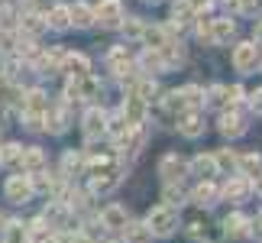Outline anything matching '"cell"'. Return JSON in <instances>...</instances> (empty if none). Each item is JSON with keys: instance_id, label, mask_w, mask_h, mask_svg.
<instances>
[{"instance_id": "e575fe53", "label": "cell", "mask_w": 262, "mask_h": 243, "mask_svg": "<svg viewBox=\"0 0 262 243\" xmlns=\"http://www.w3.org/2000/svg\"><path fill=\"white\" fill-rule=\"evenodd\" d=\"M19 156H23V146H16V143H7L4 149H0V162H4V166L19 162Z\"/></svg>"}, {"instance_id": "e0dca14e", "label": "cell", "mask_w": 262, "mask_h": 243, "mask_svg": "<svg viewBox=\"0 0 262 243\" xmlns=\"http://www.w3.org/2000/svg\"><path fill=\"white\" fill-rule=\"evenodd\" d=\"M23 107H26V114H39V117H42V114H46V107H49V100H46V94H42L39 88H33V91L26 94Z\"/></svg>"}, {"instance_id": "484cf974", "label": "cell", "mask_w": 262, "mask_h": 243, "mask_svg": "<svg viewBox=\"0 0 262 243\" xmlns=\"http://www.w3.org/2000/svg\"><path fill=\"white\" fill-rule=\"evenodd\" d=\"M207 104H210V107H227V104H233V100H230V88L214 85V88L207 91Z\"/></svg>"}, {"instance_id": "5b68a950", "label": "cell", "mask_w": 262, "mask_h": 243, "mask_svg": "<svg viewBox=\"0 0 262 243\" xmlns=\"http://www.w3.org/2000/svg\"><path fill=\"white\" fill-rule=\"evenodd\" d=\"M185 169H188V162L178 159V156H165L162 162H159V175L165 178V185H175V181H181Z\"/></svg>"}, {"instance_id": "4316f807", "label": "cell", "mask_w": 262, "mask_h": 243, "mask_svg": "<svg viewBox=\"0 0 262 243\" xmlns=\"http://www.w3.org/2000/svg\"><path fill=\"white\" fill-rule=\"evenodd\" d=\"M58 65H62V55H58V52L39 55V62H36V68H39V75H52V72H58Z\"/></svg>"}, {"instance_id": "f1b7e54d", "label": "cell", "mask_w": 262, "mask_h": 243, "mask_svg": "<svg viewBox=\"0 0 262 243\" xmlns=\"http://www.w3.org/2000/svg\"><path fill=\"white\" fill-rule=\"evenodd\" d=\"M46 26H52V29H68V26H72V19H68V7H55L52 13H49Z\"/></svg>"}, {"instance_id": "74e56055", "label": "cell", "mask_w": 262, "mask_h": 243, "mask_svg": "<svg viewBox=\"0 0 262 243\" xmlns=\"http://www.w3.org/2000/svg\"><path fill=\"white\" fill-rule=\"evenodd\" d=\"M120 26H123V33L129 36V39H139V36H143V23H139V19H126V23H120Z\"/></svg>"}, {"instance_id": "7c38bea8", "label": "cell", "mask_w": 262, "mask_h": 243, "mask_svg": "<svg viewBox=\"0 0 262 243\" xmlns=\"http://www.w3.org/2000/svg\"><path fill=\"white\" fill-rule=\"evenodd\" d=\"M19 166H23V175L29 172V175H36V172H42L46 169V156H42V149H23V156H19Z\"/></svg>"}, {"instance_id": "1f68e13d", "label": "cell", "mask_w": 262, "mask_h": 243, "mask_svg": "<svg viewBox=\"0 0 262 243\" xmlns=\"http://www.w3.org/2000/svg\"><path fill=\"white\" fill-rule=\"evenodd\" d=\"M49 130H52V133H65V127H68V114H65V107H58V110H52V114H49Z\"/></svg>"}, {"instance_id": "277c9868", "label": "cell", "mask_w": 262, "mask_h": 243, "mask_svg": "<svg viewBox=\"0 0 262 243\" xmlns=\"http://www.w3.org/2000/svg\"><path fill=\"white\" fill-rule=\"evenodd\" d=\"M256 62H259V43H239L233 49L236 72H249V68H256Z\"/></svg>"}, {"instance_id": "8fae6325", "label": "cell", "mask_w": 262, "mask_h": 243, "mask_svg": "<svg viewBox=\"0 0 262 243\" xmlns=\"http://www.w3.org/2000/svg\"><path fill=\"white\" fill-rule=\"evenodd\" d=\"M104 127H107L104 110H100V107H91L88 114H84V136H88V139L100 136V133H104Z\"/></svg>"}, {"instance_id": "ab89813d", "label": "cell", "mask_w": 262, "mask_h": 243, "mask_svg": "<svg viewBox=\"0 0 262 243\" xmlns=\"http://www.w3.org/2000/svg\"><path fill=\"white\" fill-rule=\"evenodd\" d=\"M162 104H165V110H172V114H175V110H185V100H181V94H178V91H172V94H165V100H162Z\"/></svg>"}, {"instance_id": "30bf717a", "label": "cell", "mask_w": 262, "mask_h": 243, "mask_svg": "<svg viewBox=\"0 0 262 243\" xmlns=\"http://www.w3.org/2000/svg\"><path fill=\"white\" fill-rule=\"evenodd\" d=\"M100 224L110 227V230H123L129 220H126V208H120V205H110L100 211Z\"/></svg>"}, {"instance_id": "816d5d0a", "label": "cell", "mask_w": 262, "mask_h": 243, "mask_svg": "<svg viewBox=\"0 0 262 243\" xmlns=\"http://www.w3.org/2000/svg\"><path fill=\"white\" fill-rule=\"evenodd\" d=\"M149 4H159V0H149Z\"/></svg>"}, {"instance_id": "6da1fadb", "label": "cell", "mask_w": 262, "mask_h": 243, "mask_svg": "<svg viewBox=\"0 0 262 243\" xmlns=\"http://www.w3.org/2000/svg\"><path fill=\"white\" fill-rule=\"evenodd\" d=\"M146 227H149V234H156V237H168L178 227V211L172 205L152 208V211H149V217H146Z\"/></svg>"}, {"instance_id": "4fadbf2b", "label": "cell", "mask_w": 262, "mask_h": 243, "mask_svg": "<svg viewBox=\"0 0 262 243\" xmlns=\"http://www.w3.org/2000/svg\"><path fill=\"white\" fill-rule=\"evenodd\" d=\"M249 191H253V181L243 178V175H236V178H230L227 185H224V198H230V201H243Z\"/></svg>"}, {"instance_id": "bcb514c9", "label": "cell", "mask_w": 262, "mask_h": 243, "mask_svg": "<svg viewBox=\"0 0 262 243\" xmlns=\"http://www.w3.org/2000/svg\"><path fill=\"white\" fill-rule=\"evenodd\" d=\"M259 39H262V19L256 23V43H259Z\"/></svg>"}, {"instance_id": "7402d4cb", "label": "cell", "mask_w": 262, "mask_h": 243, "mask_svg": "<svg viewBox=\"0 0 262 243\" xmlns=\"http://www.w3.org/2000/svg\"><path fill=\"white\" fill-rule=\"evenodd\" d=\"M191 172L201 178H207V175H217V166H214V156H194L191 159Z\"/></svg>"}, {"instance_id": "f907efd6", "label": "cell", "mask_w": 262, "mask_h": 243, "mask_svg": "<svg viewBox=\"0 0 262 243\" xmlns=\"http://www.w3.org/2000/svg\"><path fill=\"white\" fill-rule=\"evenodd\" d=\"M26 4H36V0H26Z\"/></svg>"}, {"instance_id": "4dcf8cb0", "label": "cell", "mask_w": 262, "mask_h": 243, "mask_svg": "<svg viewBox=\"0 0 262 243\" xmlns=\"http://www.w3.org/2000/svg\"><path fill=\"white\" fill-rule=\"evenodd\" d=\"M236 162H239V156H233L230 149H220V153L214 156V166L224 169V172H236Z\"/></svg>"}, {"instance_id": "52a82bcc", "label": "cell", "mask_w": 262, "mask_h": 243, "mask_svg": "<svg viewBox=\"0 0 262 243\" xmlns=\"http://www.w3.org/2000/svg\"><path fill=\"white\" fill-rule=\"evenodd\" d=\"M62 72H68L72 78H84L88 72H91V62L81 55V52H68V55H62Z\"/></svg>"}, {"instance_id": "2e32d148", "label": "cell", "mask_w": 262, "mask_h": 243, "mask_svg": "<svg viewBox=\"0 0 262 243\" xmlns=\"http://www.w3.org/2000/svg\"><path fill=\"white\" fill-rule=\"evenodd\" d=\"M68 19H72L78 29H88L91 23H94V10L84 7V4H75V7H68Z\"/></svg>"}, {"instance_id": "f6af8a7d", "label": "cell", "mask_w": 262, "mask_h": 243, "mask_svg": "<svg viewBox=\"0 0 262 243\" xmlns=\"http://www.w3.org/2000/svg\"><path fill=\"white\" fill-rule=\"evenodd\" d=\"M26 127L29 130H42V117H39V114H26Z\"/></svg>"}, {"instance_id": "681fc988", "label": "cell", "mask_w": 262, "mask_h": 243, "mask_svg": "<svg viewBox=\"0 0 262 243\" xmlns=\"http://www.w3.org/2000/svg\"><path fill=\"white\" fill-rule=\"evenodd\" d=\"M4 224H7V220H4V214H0V227H4Z\"/></svg>"}, {"instance_id": "b9f144b4", "label": "cell", "mask_w": 262, "mask_h": 243, "mask_svg": "<svg viewBox=\"0 0 262 243\" xmlns=\"http://www.w3.org/2000/svg\"><path fill=\"white\" fill-rule=\"evenodd\" d=\"M165 198H168V205H172V208L181 205V191H178L175 185H168V188H165Z\"/></svg>"}, {"instance_id": "f546056e", "label": "cell", "mask_w": 262, "mask_h": 243, "mask_svg": "<svg viewBox=\"0 0 262 243\" xmlns=\"http://www.w3.org/2000/svg\"><path fill=\"white\" fill-rule=\"evenodd\" d=\"M19 26H23V33H29V36H39V33L46 29V19L39 16V13H26V16H23V23H19Z\"/></svg>"}, {"instance_id": "60d3db41", "label": "cell", "mask_w": 262, "mask_h": 243, "mask_svg": "<svg viewBox=\"0 0 262 243\" xmlns=\"http://www.w3.org/2000/svg\"><path fill=\"white\" fill-rule=\"evenodd\" d=\"M10 23H13V10H10V7H4V4H0V29H7Z\"/></svg>"}, {"instance_id": "d6986e66", "label": "cell", "mask_w": 262, "mask_h": 243, "mask_svg": "<svg viewBox=\"0 0 262 243\" xmlns=\"http://www.w3.org/2000/svg\"><path fill=\"white\" fill-rule=\"evenodd\" d=\"M4 243H29L26 227L19 224V220H7L4 224Z\"/></svg>"}, {"instance_id": "7a4b0ae2", "label": "cell", "mask_w": 262, "mask_h": 243, "mask_svg": "<svg viewBox=\"0 0 262 243\" xmlns=\"http://www.w3.org/2000/svg\"><path fill=\"white\" fill-rule=\"evenodd\" d=\"M4 191H7V198L13 201V205H26V201L36 195L33 185H29V175H10L7 185H4Z\"/></svg>"}, {"instance_id": "5bb4252c", "label": "cell", "mask_w": 262, "mask_h": 243, "mask_svg": "<svg viewBox=\"0 0 262 243\" xmlns=\"http://www.w3.org/2000/svg\"><path fill=\"white\" fill-rule=\"evenodd\" d=\"M233 33H236L233 19H214V23H210V43H217V46L230 43V39H233Z\"/></svg>"}, {"instance_id": "8d00e7d4", "label": "cell", "mask_w": 262, "mask_h": 243, "mask_svg": "<svg viewBox=\"0 0 262 243\" xmlns=\"http://www.w3.org/2000/svg\"><path fill=\"white\" fill-rule=\"evenodd\" d=\"M62 166H65V172L72 175V172H78V169H84V159L78 156V153H65V159H62Z\"/></svg>"}, {"instance_id": "83f0119b", "label": "cell", "mask_w": 262, "mask_h": 243, "mask_svg": "<svg viewBox=\"0 0 262 243\" xmlns=\"http://www.w3.org/2000/svg\"><path fill=\"white\" fill-rule=\"evenodd\" d=\"M123 234H126V243H146L149 237H152L146 224H126V227H123Z\"/></svg>"}, {"instance_id": "9c48e42d", "label": "cell", "mask_w": 262, "mask_h": 243, "mask_svg": "<svg viewBox=\"0 0 262 243\" xmlns=\"http://www.w3.org/2000/svg\"><path fill=\"white\" fill-rule=\"evenodd\" d=\"M117 185H120V172H117V169L100 172V175L91 178V191H94V195H110V191H114Z\"/></svg>"}, {"instance_id": "9a60e30c", "label": "cell", "mask_w": 262, "mask_h": 243, "mask_svg": "<svg viewBox=\"0 0 262 243\" xmlns=\"http://www.w3.org/2000/svg\"><path fill=\"white\" fill-rule=\"evenodd\" d=\"M220 133L224 136H243L246 133V120L239 114H224L220 117Z\"/></svg>"}, {"instance_id": "d590c367", "label": "cell", "mask_w": 262, "mask_h": 243, "mask_svg": "<svg viewBox=\"0 0 262 243\" xmlns=\"http://www.w3.org/2000/svg\"><path fill=\"white\" fill-rule=\"evenodd\" d=\"M133 94H136L139 100H152V97L159 94V88H156V81H139V88L133 91Z\"/></svg>"}, {"instance_id": "ba28073f", "label": "cell", "mask_w": 262, "mask_h": 243, "mask_svg": "<svg viewBox=\"0 0 262 243\" xmlns=\"http://www.w3.org/2000/svg\"><path fill=\"white\" fill-rule=\"evenodd\" d=\"M178 130H181V136H188V139H198L201 133H204V120H201L198 110H188V114H181L178 120Z\"/></svg>"}, {"instance_id": "d6a6232c", "label": "cell", "mask_w": 262, "mask_h": 243, "mask_svg": "<svg viewBox=\"0 0 262 243\" xmlns=\"http://www.w3.org/2000/svg\"><path fill=\"white\" fill-rule=\"evenodd\" d=\"M143 65L149 68V72H165V62H162V55H159V52H152V49H146V52H143Z\"/></svg>"}, {"instance_id": "7dc6e473", "label": "cell", "mask_w": 262, "mask_h": 243, "mask_svg": "<svg viewBox=\"0 0 262 243\" xmlns=\"http://www.w3.org/2000/svg\"><path fill=\"white\" fill-rule=\"evenodd\" d=\"M227 7H233V10H239V0H224Z\"/></svg>"}, {"instance_id": "ee69618b", "label": "cell", "mask_w": 262, "mask_h": 243, "mask_svg": "<svg viewBox=\"0 0 262 243\" xmlns=\"http://www.w3.org/2000/svg\"><path fill=\"white\" fill-rule=\"evenodd\" d=\"M259 7H262V0H239V10H243V13H256Z\"/></svg>"}, {"instance_id": "836d02e7", "label": "cell", "mask_w": 262, "mask_h": 243, "mask_svg": "<svg viewBox=\"0 0 262 243\" xmlns=\"http://www.w3.org/2000/svg\"><path fill=\"white\" fill-rule=\"evenodd\" d=\"M178 94H181V100H185V107H198V104H201V100H204V97H201V88H194V85H188V88H181V91H178Z\"/></svg>"}, {"instance_id": "cb8c5ba5", "label": "cell", "mask_w": 262, "mask_h": 243, "mask_svg": "<svg viewBox=\"0 0 262 243\" xmlns=\"http://www.w3.org/2000/svg\"><path fill=\"white\" fill-rule=\"evenodd\" d=\"M224 227H227L230 237H246V234H249V217H243V214H230Z\"/></svg>"}, {"instance_id": "c3c4849f", "label": "cell", "mask_w": 262, "mask_h": 243, "mask_svg": "<svg viewBox=\"0 0 262 243\" xmlns=\"http://www.w3.org/2000/svg\"><path fill=\"white\" fill-rule=\"evenodd\" d=\"M256 188H259V191H262V175H256Z\"/></svg>"}, {"instance_id": "ffe728a7", "label": "cell", "mask_w": 262, "mask_h": 243, "mask_svg": "<svg viewBox=\"0 0 262 243\" xmlns=\"http://www.w3.org/2000/svg\"><path fill=\"white\" fill-rule=\"evenodd\" d=\"M143 39L149 43V49H152V52H162V49L168 46V39H165V29H159V26H149V29H143Z\"/></svg>"}, {"instance_id": "44dd1931", "label": "cell", "mask_w": 262, "mask_h": 243, "mask_svg": "<svg viewBox=\"0 0 262 243\" xmlns=\"http://www.w3.org/2000/svg\"><path fill=\"white\" fill-rule=\"evenodd\" d=\"M107 62L110 68H114L117 75H126V68H129V55H126V49L123 46H117V49H110V55H107Z\"/></svg>"}, {"instance_id": "8992f818", "label": "cell", "mask_w": 262, "mask_h": 243, "mask_svg": "<svg viewBox=\"0 0 262 243\" xmlns=\"http://www.w3.org/2000/svg\"><path fill=\"white\" fill-rule=\"evenodd\" d=\"M120 114H123L126 127H143V120H146V100H139L136 94H129Z\"/></svg>"}, {"instance_id": "d4e9b609", "label": "cell", "mask_w": 262, "mask_h": 243, "mask_svg": "<svg viewBox=\"0 0 262 243\" xmlns=\"http://www.w3.org/2000/svg\"><path fill=\"white\" fill-rule=\"evenodd\" d=\"M172 13H175V26L181 29L185 23H191V19H194V4H191V0H178Z\"/></svg>"}, {"instance_id": "603a6c76", "label": "cell", "mask_w": 262, "mask_h": 243, "mask_svg": "<svg viewBox=\"0 0 262 243\" xmlns=\"http://www.w3.org/2000/svg\"><path fill=\"white\" fill-rule=\"evenodd\" d=\"M236 169L243 172V178H256V172H262V159H259L256 153H249V156H239Z\"/></svg>"}, {"instance_id": "f35d334b", "label": "cell", "mask_w": 262, "mask_h": 243, "mask_svg": "<svg viewBox=\"0 0 262 243\" xmlns=\"http://www.w3.org/2000/svg\"><path fill=\"white\" fill-rule=\"evenodd\" d=\"M65 217H68L65 214V205H52V208L46 211V220H52V224H62ZM52 224H49V227H52Z\"/></svg>"}, {"instance_id": "3957f363", "label": "cell", "mask_w": 262, "mask_h": 243, "mask_svg": "<svg viewBox=\"0 0 262 243\" xmlns=\"http://www.w3.org/2000/svg\"><path fill=\"white\" fill-rule=\"evenodd\" d=\"M94 19H100L104 29H117L120 23H123V7H120V0H100Z\"/></svg>"}, {"instance_id": "ac0fdd59", "label": "cell", "mask_w": 262, "mask_h": 243, "mask_svg": "<svg viewBox=\"0 0 262 243\" xmlns=\"http://www.w3.org/2000/svg\"><path fill=\"white\" fill-rule=\"evenodd\" d=\"M214 198H217V188L210 185V181H201V185L191 191V201H194V205H201V208L214 205Z\"/></svg>"}, {"instance_id": "7bdbcfd3", "label": "cell", "mask_w": 262, "mask_h": 243, "mask_svg": "<svg viewBox=\"0 0 262 243\" xmlns=\"http://www.w3.org/2000/svg\"><path fill=\"white\" fill-rule=\"evenodd\" d=\"M249 107H253L256 114H262V88H259V91H253V94H249Z\"/></svg>"}]
</instances>
